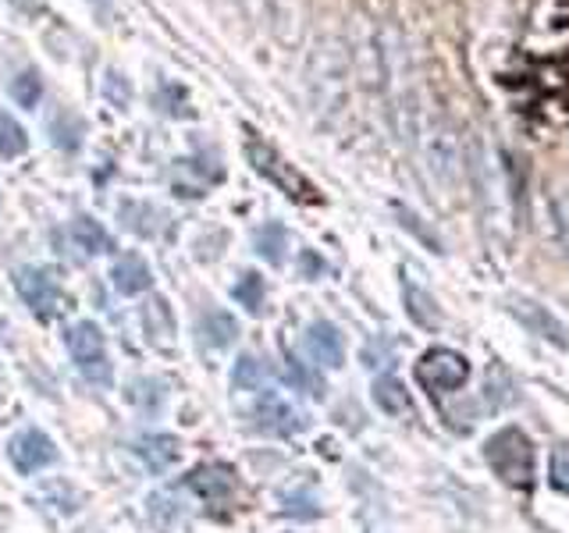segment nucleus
<instances>
[{
    "label": "nucleus",
    "mask_w": 569,
    "mask_h": 533,
    "mask_svg": "<svg viewBox=\"0 0 569 533\" xmlns=\"http://www.w3.org/2000/svg\"><path fill=\"white\" fill-rule=\"evenodd\" d=\"M506 86L530 121L569 129V43L541 40L523 47Z\"/></svg>",
    "instance_id": "obj_1"
},
{
    "label": "nucleus",
    "mask_w": 569,
    "mask_h": 533,
    "mask_svg": "<svg viewBox=\"0 0 569 533\" xmlns=\"http://www.w3.org/2000/svg\"><path fill=\"white\" fill-rule=\"evenodd\" d=\"M485 459L502 484L516 491L533 487V444L520 426H502L498 434H491L485 444Z\"/></svg>",
    "instance_id": "obj_2"
},
{
    "label": "nucleus",
    "mask_w": 569,
    "mask_h": 533,
    "mask_svg": "<svg viewBox=\"0 0 569 533\" xmlns=\"http://www.w3.org/2000/svg\"><path fill=\"white\" fill-rule=\"evenodd\" d=\"M246 160L253 164L257 174L267 178V182H274L284 195H289V200H296V203H320V192L274 147H267V142L253 129H246Z\"/></svg>",
    "instance_id": "obj_3"
},
{
    "label": "nucleus",
    "mask_w": 569,
    "mask_h": 533,
    "mask_svg": "<svg viewBox=\"0 0 569 533\" xmlns=\"http://www.w3.org/2000/svg\"><path fill=\"white\" fill-rule=\"evenodd\" d=\"M68 352L76 360L79 373L97 388H111L114 370L107 363V349H103V331L93 324V320H82L68 331Z\"/></svg>",
    "instance_id": "obj_4"
},
{
    "label": "nucleus",
    "mask_w": 569,
    "mask_h": 533,
    "mask_svg": "<svg viewBox=\"0 0 569 533\" xmlns=\"http://www.w3.org/2000/svg\"><path fill=\"white\" fill-rule=\"evenodd\" d=\"M417 381L431 391L435 399L449 395V391H456L470 381V363H467V355H459L452 349H431V352L420 355Z\"/></svg>",
    "instance_id": "obj_5"
},
{
    "label": "nucleus",
    "mask_w": 569,
    "mask_h": 533,
    "mask_svg": "<svg viewBox=\"0 0 569 533\" xmlns=\"http://www.w3.org/2000/svg\"><path fill=\"white\" fill-rule=\"evenodd\" d=\"M253 420L263 434H278V438H289V434H299L302 426H307V416L299 413V409L278 395V391H257V405H253Z\"/></svg>",
    "instance_id": "obj_6"
},
{
    "label": "nucleus",
    "mask_w": 569,
    "mask_h": 533,
    "mask_svg": "<svg viewBox=\"0 0 569 533\" xmlns=\"http://www.w3.org/2000/svg\"><path fill=\"white\" fill-rule=\"evenodd\" d=\"M186 487L192 494H200L207 505H231L239 494V476L224 462H207V466H196L186 480Z\"/></svg>",
    "instance_id": "obj_7"
},
{
    "label": "nucleus",
    "mask_w": 569,
    "mask_h": 533,
    "mask_svg": "<svg viewBox=\"0 0 569 533\" xmlns=\"http://www.w3.org/2000/svg\"><path fill=\"white\" fill-rule=\"evenodd\" d=\"M14 289H18V295L26 299V306L36 316L50 320L53 310H58V299H61L58 281H53V274L43 271V266H22V271L14 274Z\"/></svg>",
    "instance_id": "obj_8"
},
{
    "label": "nucleus",
    "mask_w": 569,
    "mask_h": 533,
    "mask_svg": "<svg viewBox=\"0 0 569 533\" xmlns=\"http://www.w3.org/2000/svg\"><path fill=\"white\" fill-rule=\"evenodd\" d=\"M58 459V449H53V441L43 434V431H22L11 438V462L18 466V473H36L50 466V462Z\"/></svg>",
    "instance_id": "obj_9"
},
{
    "label": "nucleus",
    "mask_w": 569,
    "mask_h": 533,
    "mask_svg": "<svg viewBox=\"0 0 569 533\" xmlns=\"http://www.w3.org/2000/svg\"><path fill=\"white\" fill-rule=\"evenodd\" d=\"M307 352H310V360H317L320 366H331V370L346 363V342H342V334H338V328H331L328 320L310 324Z\"/></svg>",
    "instance_id": "obj_10"
},
{
    "label": "nucleus",
    "mask_w": 569,
    "mask_h": 533,
    "mask_svg": "<svg viewBox=\"0 0 569 533\" xmlns=\"http://www.w3.org/2000/svg\"><path fill=\"white\" fill-rule=\"evenodd\" d=\"M132 449L142 462H147L150 473H164L168 466H174L178 455H182V441L171 434H142Z\"/></svg>",
    "instance_id": "obj_11"
},
{
    "label": "nucleus",
    "mask_w": 569,
    "mask_h": 533,
    "mask_svg": "<svg viewBox=\"0 0 569 533\" xmlns=\"http://www.w3.org/2000/svg\"><path fill=\"white\" fill-rule=\"evenodd\" d=\"M509 310H512L516 316H520L533 334L548 338V342H551V345H559V349H569V334H566V328H562L559 320L551 316L548 310L533 306V302H527V299H512V302H509Z\"/></svg>",
    "instance_id": "obj_12"
},
{
    "label": "nucleus",
    "mask_w": 569,
    "mask_h": 533,
    "mask_svg": "<svg viewBox=\"0 0 569 533\" xmlns=\"http://www.w3.org/2000/svg\"><path fill=\"white\" fill-rule=\"evenodd\" d=\"M111 281H114V289H118L121 295H139V292H147L150 284H153V274H150L147 260H142L139 253H124V257L114 263Z\"/></svg>",
    "instance_id": "obj_13"
},
{
    "label": "nucleus",
    "mask_w": 569,
    "mask_h": 533,
    "mask_svg": "<svg viewBox=\"0 0 569 533\" xmlns=\"http://www.w3.org/2000/svg\"><path fill=\"white\" fill-rule=\"evenodd\" d=\"M71 239H76L79 249H86L89 257H97V253H111L114 249V239L107 235L103 224L93 221V218H86V213H79L76 221H71Z\"/></svg>",
    "instance_id": "obj_14"
},
{
    "label": "nucleus",
    "mask_w": 569,
    "mask_h": 533,
    "mask_svg": "<svg viewBox=\"0 0 569 533\" xmlns=\"http://www.w3.org/2000/svg\"><path fill=\"white\" fill-rule=\"evenodd\" d=\"M373 402H378L388 416H413V399H409L406 384L396 378H381L373 384Z\"/></svg>",
    "instance_id": "obj_15"
},
{
    "label": "nucleus",
    "mask_w": 569,
    "mask_h": 533,
    "mask_svg": "<svg viewBox=\"0 0 569 533\" xmlns=\"http://www.w3.org/2000/svg\"><path fill=\"white\" fill-rule=\"evenodd\" d=\"M200 334H207V342H210V345L224 349V345H231V342L239 338V324H236V320H231L224 310H210V313H203Z\"/></svg>",
    "instance_id": "obj_16"
},
{
    "label": "nucleus",
    "mask_w": 569,
    "mask_h": 533,
    "mask_svg": "<svg viewBox=\"0 0 569 533\" xmlns=\"http://www.w3.org/2000/svg\"><path fill=\"white\" fill-rule=\"evenodd\" d=\"M284 381L296 391H307L310 399H325V381H320L307 363H299L296 355H284Z\"/></svg>",
    "instance_id": "obj_17"
},
{
    "label": "nucleus",
    "mask_w": 569,
    "mask_h": 533,
    "mask_svg": "<svg viewBox=\"0 0 569 533\" xmlns=\"http://www.w3.org/2000/svg\"><path fill=\"white\" fill-rule=\"evenodd\" d=\"M8 93L18 100V107H29V111H32V107H40V97H43V79L36 76L32 68H26L22 76H14V79H11Z\"/></svg>",
    "instance_id": "obj_18"
},
{
    "label": "nucleus",
    "mask_w": 569,
    "mask_h": 533,
    "mask_svg": "<svg viewBox=\"0 0 569 533\" xmlns=\"http://www.w3.org/2000/svg\"><path fill=\"white\" fill-rule=\"evenodd\" d=\"M29 150V132L11 114H0V157H22Z\"/></svg>",
    "instance_id": "obj_19"
},
{
    "label": "nucleus",
    "mask_w": 569,
    "mask_h": 533,
    "mask_svg": "<svg viewBox=\"0 0 569 533\" xmlns=\"http://www.w3.org/2000/svg\"><path fill=\"white\" fill-rule=\"evenodd\" d=\"M284 245H289V231H284L281 224H267L257 231V249L263 260H271L274 266L284 263Z\"/></svg>",
    "instance_id": "obj_20"
},
{
    "label": "nucleus",
    "mask_w": 569,
    "mask_h": 533,
    "mask_svg": "<svg viewBox=\"0 0 569 533\" xmlns=\"http://www.w3.org/2000/svg\"><path fill=\"white\" fill-rule=\"evenodd\" d=\"M406 302H409V316H413L420 328H438L441 324V313L435 306V299L423 295L420 289H413V284H406Z\"/></svg>",
    "instance_id": "obj_21"
},
{
    "label": "nucleus",
    "mask_w": 569,
    "mask_h": 533,
    "mask_svg": "<svg viewBox=\"0 0 569 533\" xmlns=\"http://www.w3.org/2000/svg\"><path fill=\"white\" fill-rule=\"evenodd\" d=\"M263 295H267L263 278H260L257 271H246L242 281L236 284V299H239L242 306H246L249 313H253V316H260V313H263Z\"/></svg>",
    "instance_id": "obj_22"
},
{
    "label": "nucleus",
    "mask_w": 569,
    "mask_h": 533,
    "mask_svg": "<svg viewBox=\"0 0 569 533\" xmlns=\"http://www.w3.org/2000/svg\"><path fill=\"white\" fill-rule=\"evenodd\" d=\"M263 378H267V366L257 360V355H242V360L236 363V373H231V381H236V388L242 391H263Z\"/></svg>",
    "instance_id": "obj_23"
},
{
    "label": "nucleus",
    "mask_w": 569,
    "mask_h": 533,
    "mask_svg": "<svg viewBox=\"0 0 569 533\" xmlns=\"http://www.w3.org/2000/svg\"><path fill=\"white\" fill-rule=\"evenodd\" d=\"M281 505H284V512H289V515H296V520H317V515L325 512L310 491H292V494H284V497H281Z\"/></svg>",
    "instance_id": "obj_24"
},
{
    "label": "nucleus",
    "mask_w": 569,
    "mask_h": 533,
    "mask_svg": "<svg viewBox=\"0 0 569 533\" xmlns=\"http://www.w3.org/2000/svg\"><path fill=\"white\" fill-rule=\"evenodd\" d=\"M103 97L111 100L118 111H124V107L132 103V89H129V82H124V76L121 71H107V79H103Z\"/></svg>",
    "instance_id": "obj_25"
},
{
    "label": "nucleus",
    "mask_w": 569,
    "mask_h": 533,
    "mask_svg": "<svg viewBox=\"0 0 569 533\" xmlns=\"http://www.w3.org/2000/svg\"><path fill=\"white\" fill-rule=\"evenodd\" d=\"M548 473H551V484L569 494V444H559V449L551 452V470Z\"/></svg>",
    "instance_id": "obj_26"
},
{
    "label": "nucleus",
    "mask_w": 569,
    "mask_h": 533,
    "mask_svg": "<svg viewBox=\"0 0 569 533\" xmlns=\"http://www.w3.org/2000/svg\"><path fill=\"white\" fill-rule=\"evenodd\" d=\"M302 263H307V271H310L313 278L320 274V260H317V257H310V253H307V257H302Z\"/></svg>",
    "instance_id": "obj_27"
},
{
    "label": "nucleus",
    "mask_w": 569,
    "mask_h": 533,
    "mask_svg": "<svg viewBox=\"0 0 569 533\" xmlns=\"http://www.w3.org/2000/svg\"><path fill=\"white\" fill-rule=\"evenodd\" d=\"M93 4H107V0H93Z\"/></svg>",
    "instance_id": "obj_28"
}]
</instances>
